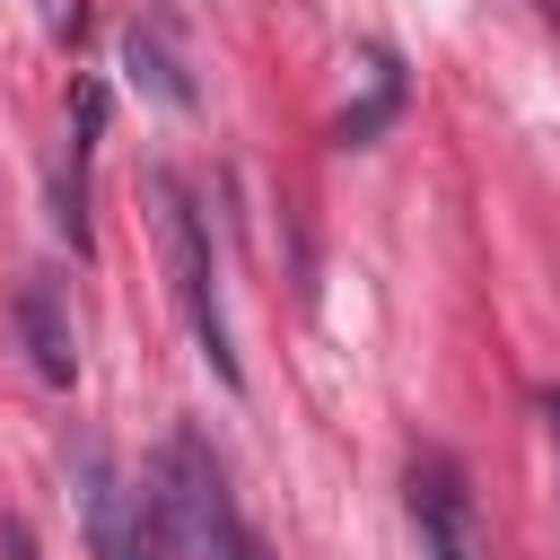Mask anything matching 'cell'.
I'll return each instance as SVG.
<instances>
[{"label":"cell","mask_w":560,"mask_h":560,"mask_svg":"<svg viewBox=\"0 0 560 560\" xmlns=\"http://www.w3.org/2000/svg\"><path fill=\"white\" fill-rule=\"evenodd\" d=\"M122 61H131V79H140L149 96H166V105H192V79H184V52H175V35H166L158 18H140V26L122 35Z\"/></svg>","instance_id":"52a82bcc"},{"label":"cell","mask_w":560,"mask_h":560,"mask_svg":"<svg viewBox=\"0 0 560 560\" xmlns=\"http://www.w3.org/2000/svg\"><path fill=\"white\" fill-rule=\"evenodd\" d=\"M96 131H105V88H79V105H70V131H61V149H52V228L88 254V158H96Z\"/></svg>","instance_id":"277c9868"},{"label":"cell","mask_w":560,"mask_h":560,"mask_svg":"<svg viewBox=\"0 0 560 560\" xmlns=\"http://www.w3.org/2000/svg\"><path fill=\"white\" fill-rule=\"evenodd\" d=\"M18 332H26V359L44 385H70L79 376V341H70V315H61V289L52 280H26L18 289Z\"/></svg>","instance_id":"5b68a950"},{"label":"cell","mask_w":560,"mask_h":560,"mask_svg":"<svg viewBox=\"0 0 560 560\" xmlns=\"http://www.w3.org/2000/svg\"><path fill=\"white\" fill-rule=\"evenodd\" d=\"M534 9H542V18H551V26H560V0H534Z\"/></svg>","instance_id":"30bf717a"},{"label":"cell","mask_w":560,"mask_h":560,"mask_svg":"<svg viewBox=\"0 0 560 560\" xmlns=\"http://www.w3.org/2000/svg\"><path fill=\"white\" fill-rule=\"evenodd\" d=\"M542 420H551V446H560V385L542 394Z\"/></svg>","instance_id":"9c48e42d"},{"label":"cell","mask_w":560,"mask_h":560,"mask_svg":"<svg viewBox=\"0 0 560 560\" xmlns=\"http://www.w3.org/2000/svg\"><path fill=\"white\" fill-rule=\"evenodd\" d=\"M411 516H420L429 560H472V542H464V499H455V472H446V464H420V472H411Z\"/></svg>","instance_id":"8992f818"},{"label":"cell","mask_w":560,"mask_h":560,"mask_svg":"<svg viewBox=\"0 0 560 560\" xmlns=\"http://www.w3.org/2000/svg\"><path fill=\"white\" fill-rule=\"evenodd\" d=\"M149 508H158V534H166V560H245L254 534L236 516V490H228V464L201 429H175L158 446V472H149Z\"/></svg>","instance_id":"6da1fadb"},{"label":"cell","mask_w":560,"mask_h":560,"mask_svg":"<svg viewBox=\"0 0 560 560\" xmlns=\"http://www.w3.org/2000/svg\"><path fill=\"white\" fill-rule=\"evenodd\" d=\"M158 236H166V271H175V306L192 324V350L219 368V385H245L236 341H228V306H219V254H210V219L201 192L184 175H158Z\"/></svg>","instance_id":"7a4b0ae2"},{"label":"cell","mask_w":560,"mask_h":560,"mask_svg":"<svg viewBox=\"0 0 560 560\" xmlns=\"http://www.w3.org/2000/svg\"><path fill=\"white\" fill-rule=\"evenodd\" d=\"M79 516H88V551L96 560H166V534H158V508H149V490H131L122 481V464L88 438L79 446Z\"/></svg>","instance_id":"3957f363"},{"label":"cell","mask_w":560,"mask_h":560,"mask_svg":"<svg viewBox=\"0 0 560 560\" xmlns=\"http://www.w3.org/2000/svg\"><path fill=\"white\" fill-rule=\"evenodd\" d=\"M0 551H9V560H44V551H35V534H26V525H18V516H9V525H0Z\"/></svg>","instance_id":"ba28073f"}]
</instances>
